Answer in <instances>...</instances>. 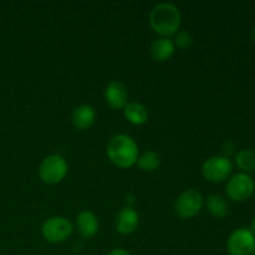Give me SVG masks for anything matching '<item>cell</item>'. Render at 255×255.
<instances>
[{
	"label": "cell",
	"instance_id": "1",
	"mask_svg": "<svg viewBox=\"0 0 255 255\" xmlns=\"http://www.w3.org/2000/svg\"><path fill=\"white\" fill-rule=\"evenodd\" d=\"M181 12L171 2H159L149 14V25L162 37L173 36L181 26Z\"/></svg>",
	"mask_w": 255,
	"mask_h": 255
},
{
	"label": "cell",
	"instance_id": "2",
	"mask_svg": "<svg viewBox=\"0 0 255 255\" xmlns=\"http://www.w3.org/2000/svg\"><path fill=\"white\" fill-rule=\"evenodd\" d=\"M110 161L120 168H131L138 159V146L131 136L116 134L111 137L106 146Z\"/></svg>",
	"mask_w": 255,
	"mask_h": 255
},
{
	"label": "cell",
	"instance_id": "3",
	"mask_svg": "<svg viewBox=\"0 0 255 255\" xmlns=\"http://www.w3.org/2000/svg\"><path fill=\"white\" fill-rule=\"evenodd\" d=\"M69 164L60 154H50L45 157L39 167V177L45 184H57L66 177Z\"/></svg>",
	"mask_w": 255,
	"mask_h": 255
},
{
	"label": "cell",
	"instance_id": "4",
	"mask_svg": "<svg viewBox=\"0 0 255 255\" xmlns=\"http://www.w3.org/2000/svg\"><path fill=\"white\" fill-rule=\"evenodd\" d=\"M74 231L71 222L65 217H50L42 223L41 233L45 241L59 244L66 241Z\"/></svg>",
	"mask_w": 255,
	"mask_h": 255
},
{
	"label": "cell",
	"instance_id": "5",
	"mask_svg": "<svg viewBox=\"0 0 255 255\" xmlns=\"http://www.w3.org/2000/svg\"><path fill=\"white\" fill-rule=\"evenodd\" d=\"M203 196L196 189H187L174 202V213L181 219H191L203 208Z\"/></svg>",
	"mask_w": 255,
	"mask_h": 255
},
{
	"label": "cell",
	"instance_id": "6",
	"mask_svg": "<svg viewBox=\"0 0 255 255\" xmlns=\"http://www.w3.org/2000/svg\"><path fill=\"white\" fill-rule=\"evenodd\" d=\"M233 164L226 156H214L202 164V176L212 183H221L231 176Z\"/></svg>",
	"mask_w": 255,
	"mask_h": 255
},
{
	"label": "cell",
	"instance_id": "7",
	"mask_svg": "<svg viewBox=\"0 0 255 255\" xmlns=\"http://www.w3.org/2000/svg\"><path fill=\"white\" fill-rule=\"evenodd\" d=\"M254 179L248 173H237L228 181L226 187L227 196L234 202L248 201L254 194Z\"/></svg>",
	"mask_w": 255,
	"mask_h": 255
},
{
	"label": "cell",
	"instance_id": "8",
	"mask_svg": "<svg viewBox=\"0 0 255 255\" xmlns=\"http://www.w3.org/2000/svg\"><path fill=\"white\" fill-rule=\"evenodd\" d=\"M254 248L255 237L251 229H236L227 241V251L229 255H253Z\"/></svg>",
	"mask_w": 255,
	"mask_h": 255
},
{
	"label": "cell",
	"instance_id": "9",
	"mask_svg": "<svg viewBox=\"0 0 255 255\" xmlns=\"http://www.w3.org/2000/svg\"><path fill=\"white\" fill-rule=\"evenodd\" d=\"M104 96L109 106L114 110H124L128 104V91L121 81H111L106 86Z\"/></svg>",
	"mask_w": 255,
	"mask_h": 255
},
{
	"label": "cell",
	"instance_id": "10",
	"mask_svg": "<svg viewBox=\"0 0 255 255\" xmlns=\"http://www.w3.org/2000/svg\"><path fill=\"white\" fill-rule=\"evenodd\" d=\"M139 223V216L133 207H124L120 209L115 218V227L116 231L122 236H128L133 233Z\"/></svg>",
	"mask_w": 255,
	"mask_h": 255
},
{
	"label": "cell",
	"instance_id": "11",
	"mask_svg": "<svg viewBox=\"0 0 255 255\" xmlns=\"http://www.w3.org/2000/svg\"><path fill=\"white\" fill-rule=\"evenodd\" d=\"M95 120H96V111L91 105H80L72 111L71 121L77 129L90 128L95 124Z\"/></svg>",
	"mask_w": 255,
	"mask_h": 255
},
{
	"label": "cell",
	"instance_id": "12",
	"mask_svg": "<svg viewBox=\"0 0 255 255\" xmlns=\"http://www.w3.org/2000/svg\"><path fill=\"white\" fill-rule=\"evenodd\" d=\"M174 51H176V46L169 37H158L152 42L149 47V54L152 59L159 62L168 61L174 55Z\"/></svg>",
	"mask_w": 255,
	"mask_h": 255
},
{
	"label": "cell",
	"instance_id": "13",
	"mask_svg": "<svg viewBox=\"0 0 255 255\" xmlns=\"http://www.w3.org/2000/svg\"><path fill=\"white\" fill-rule=\"evenodd\" d=\"M77 227V231L84 238L90 239L96 236L99 231V219L92 212L84 211L77 214L76 221H75Z\"/></svg>",
	"mask_w": 255,
	"mask_h": 255
},
{
	"label": "cell",
	"instance_id": "14",
	"mask_svg": "<svg viewBox=\"0 0 255 255\" xmlns=\"http://www.w3.org/2000/svg\"><path fill=\"white\" fill-rule=\"evenodd\" d=\"M122 111L127 121L136 126L144 125L148 120V111L143 105L138 102H128Z\"/></svg>",
	"mask_w": 255,
	"mask_h": 255
},
{
	"label": "cell",
	"instance_id": "15",
	"mask_svg": "<svg viewBox=\"0 0 255 255\" xmlns=\"http://www.w3.org/2000/svg\"><path fill=\"white\" fill-rule=\"evenodd\" d=\"M207 209L216 218H223L228 214L229 207L223 197L219 194H211L207 198Z\"/></svg>",
	"mask_w": 255,
	"mask_h": 255
},
{
	"label": "cell",
	"instance_id": "16",
	"mask_svg": "<svg viewBox=\"0 0 255 255\" xmlns=\"http://www.w3.org/2000/svg\"><path fill=\"white\" fill-rule=\"evenodd\" d=\"M236 163L243 173L255 171V151L246 148L236 154Z\"/></svg>",
	"mask_w": 255,
	"mask_h": 255
},
{
	"label": "cell",
	"instance_id": "17",
	"mask_svg": "<svg viewBox=\"0 0 255 255\" xmlns=\"http://www.w3.org/2000/svg\"><path fill=\"white\" fill-rule=\"evenodd\" d=\"M161 156H159L157 152L154 151H146L144 153H142L141 156H138L137 159V166L142 169V171L146 172H152L156 171L159 166H161Z\"/></svg>",
	"mask_w": 255,
	"mask_h": 255
},
{
	"label": "cell",
	"instance_id": "18",
	"mask_svg": "<svg viewBox=\"0 0 255 255\" xmlns=\"http://www.w3.org/2000/svg\"><path fill=\"white\" fill-rule=\"evenodd\" d=\"M173 36L174 39L172 41H173L174 46L178 47V49L187 50L193 45V36H192L191 32L186 31V30L177 31Z\"/></svg>",
	"mask_w": 255,
	"mask_h": 255
},
{
	"label": "cell",
	"instance_id": "19",
	"mask_svg": "<svg viewBox=\"0 0 255 255\" xmlns=\"http://www.w3.org/2000/svg\"><path fill=\"white\" fill-rule=\"evenodd\" d=\"M107 255H131V254H129L127 251H125V249L116 248V249H112V251Z\"/></svg>",
	"mask_w": 255,
	"mask_h": 255
},
{
	"label": "cell",
	"instance_id": "20",
	"mask_svg": "<svg viewBox=\"0 0 255 255\" xmlns=\"http://www.w3.org/2000/svg\"><path fill=\"white\" fill-rule=\"evenodd\" d=\"M252 229H253V234H254V237H255V217H254V219H253V223H252Z\"/></svg>",
	"mask_w": 255,
	"mask_h": 255
},
{
	"label": "cell",
	"instance_id": "21",
	"mask_svg": "<svg viewBox=\"0 0 255 255\" xmlns=\"http://www.w3.org/2000/svg\"><path fill=\"white\" fill-rule=\"evenodd\" d=\"M252 39H253V42L255 44V27L253 29V31H252Z\"/></svg>",
	"mask_w": 255,
	"mask_h": 255
},
{
	"label": "cell",
	"instance_id": "22",
	"mask_svg": "<svg viewBox=\"0 0 255 255\" xmlns=\"http://www.w3.org/2000/svg\"><path fill=\"white\" fill-rule=\"evenodd\" d=\"M253 255H255V248H254V253H253Z\"/></svg>",
	"mask_w": 255,
	"mask_h": 255
}]
</instances>
